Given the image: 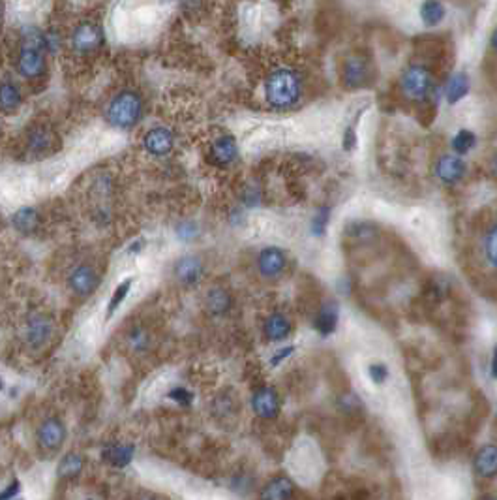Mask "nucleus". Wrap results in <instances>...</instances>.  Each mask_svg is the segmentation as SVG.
<instances>
[{"label":"nucleus","mask_w":497,"mask_h":500,"mask_svg":"<svg viewBox=\"0 0 497 500\" xmlns=\"http://www.w3.org/2000/svg\"><path fill=\"white\" fill-rule=\"evenodd\" d=\"M484 256H486L488 264L497 270V222L486 233V239H484Z\"/></svg>","instance_id":"obj_28"},{"label":"nucleus","mask_w":497,"mask_h":500,"mask_svg":"<svg viewBox=\"0 0 497 500\" xmlns=\"http://www.w3.org/2000/svg\"><path fill=\"white\" fill-rule=\"evenodd\" d=\"M368 377L374 384H385L389 378V369L385 363H372L368 367Z\"/></svg>","instance_id":"obj_33"},{"label":"nucleus","mask_w":497,"mask_h":500,"mask_svg":"<svg viewBox=\"0 0 497 500\" xmlns=\"http://www.w3.org/2000/svg\"><path fill=\"white\" fill-rule=\"evenodd\" d=\"M329 221H331V209L329 207H319V211L314 216V221H312V233L316 237L325 235Z\"/></svg>","instance_id":"obj_32"},{"label":"nucleus","mask_w":497,"mask_h":500,"mask_svg":"<svg viewBox=\"0 0 497 500\" xmlns=\"http://www.w3.org/2000/svg\"><path fill=\"white\" fill-rule=\"evenodd\" d=\"M473 468H475L476 476H481V478H493V476H497V446H493V444L482 446L475 453Z\"/></svg>","instance_id":"obj_17"},{"label":"nucleus","mask_w":497,"mask_h":500,"mask_svg":"<svg viewBox=\"0 0 497 500\" xmlns=\"http://www.w3.org/2000/svg\"><path fill=\"white\" fill-rule=\"evenodd\" d=\"M280 409H282V401L274 387H259L251 395V410L263 420H274L280 414Z\"/></svg>","instance_id":"obj_8"},{"label":"nucleus","mask_w":497,"mask_h":500,"mask_svg":"<svg viewBox=\"0 0 497 500\" xmlns=\"http://www.w3.org/2000/svg\"><path fill=\"white\" fill-rule=\"evenodd\" d=\"M177 235L181 237V239L190 241V239H193V237L198 235V226H195L193 222H182L181 226L177 228Z\"/></svg>","instance_id":"obj_35"},{"label":"nucleus","mask_w":497,"mask_h":500,"mask_svg":"<svg viewBox=\"0 0 497 500\" xmlns=\"http://www.w3.org/2000/svg\"><path fill=\"white\" fill-rule=\"evenodd\" d=\"M265 98L274 109H289L302 98V77L297 70L282 66L270 72L265 81Z\"/></svg>","instance_id":"obj_1"},{"label":"nucleus","mask_w":497,"mask_h":500,"mask_svg":"<svg viewBox=\"0 0 497 500\" xmlns=\"http://www.w3.org/2000/svg\"><path fill=\"white\" fill-rule=\"evenodd\" d=\"M203 260L199 258V256H193V254H188V256L178 258L175 267H173V277H175L182 286L198 284L199 280L203 279Z\"/></svg>","instance_id":"obj_11"},{"label":"nucleus","mask_w":497,"mask_h":500,"mask_svg":"<svg viewBox=\"0 0 497 500\" xmlns=\"http://www.w3.org/2000/svg\"><path fill=\"white\" fill-rule=\"evenodd\" d=\"M2 387H4V384H2V378H0V391H2Z\"/></svg>","instance_id":"obj_42"},{"label":"nucleus","mask_w":497,"mask_h":500,"mask_svg":"<svg viewBox=\"0 0 497 500\" xmlns=\"http://www.w3.org/2000/svg\"><path fill=\"white\" fill-rule=\"evenodd\" d=\"M291 496H293V484L287 478H282V476L270 479L261 491V499L268 500H284L291 499Z\"/></svg>","instance_id":"obj_24"},{"label":"nucleus","mask_w":497,"mask_h":500,"mask_svg":"<svg viewBox=\"0 0 497 500\" xmlns=\"http://www.w3.org/2000/svg\"><path fill=\"white\" fill-rule=\"evenodd\" d=\"M51 143H53V138H51V134L45 128L34 130L33 134H30V141H28L30 149L36 152H45L51 147Z\"/></svg>","instance_id":"obj_29"},{"label":"nucleus","mask_w":497,"mask_h":500,"mask_svg":"<svg viewBox=\"0 0 497 500\" xmlns=\"http://www.w3.org/2000/svg\"><path fill=\"white\" fill-rule=\"evenodd\" d=\"M355 145H357V134H355V128H348L345 134H343V151H353Z\"/></svg>","instance_id":"obj_36"},{"label":"nucleus","mask_w":497,"mask_h":500,"mask_svg":"<svg viewBox=\"0 0 497 500\" xmlns=\"http://www.w3.org/2000/svg\"><path fill=\"white\" fill-rule=\"evenodd\" d=\"M433 89V76L424 65H409L400 76L401 94L413 102H424Z\"/></svg>","instance_id":"obj_4"},{"label":"nucleus","mask_w":497,"mask_h":500,"mask_svg":"<svg viewBox=\"0 0 497 500\" xmlns=\"http://www.w3.org/2000/svg\"><path fill=\"white\" fill-rule=\"evenodd\" d=\"M23 94L13 81H0V111L2 113H16L21 108Z\"/></svg>","instance_id":"obj_20"},{"label":"nucleus","mask_w":497,"mask_h":500,"mask_svg":"<svg viewBox=\"0 0 497 500\" xmlns=\"http://www.w3.org/2000/svg\"><path fill=\"white\" fill-rule=\"evenodd\" d=\"M38 446L45 452H57L66 440V425L59 418H47L36 430Z\"/></svg>","instance_id":"obj_7"},{"label":"nucleus","mask_w":497,"mask_h":500,"mask_svg":"<svg viewBox=\"0 0 497 500\" xmlns=\"http://www.w3.org/2000/svg\"><path fill=\"white\" fill-rule=\"evenodd\" d=\"M338 320H340V309L334 301H325L319 307L316 314V331L321 335V337H329L336 331L338 328Z\"/></svg>","instance_id":"obj_16"},{"label":"nucleus","mask_w":497,"mask_h":500,"mask_svg":"<svg viewBox=\"0 0 497 500\" xmlns=\"http://www.w3.org/2000/svg\"><path fill=\"white\" fill-rule=\"evenodd\" d=\"M83 467H85V459L81 457L79 453H66L64 457L60 459L59 467H57V474L62 479H72L75 476H79Z\"/></svg>","instance_id":"obj_26"},{"label":"nucleus","mask_w":497,"mask_h":500,"mask_svg":"<svg viewBox=\"0 0 497 500\" xmlns=\"http://www.w3.org/2000/svg\"><path fill=\"white\" fill-rule=\"evenodd\" d=\"M11 224H13V228L19 233L28 235V233H34L40 228V215L33 207H23V209H19L16 215L11 216Z\"/></svg>","instance_id":"obj_23"},{"label":"nucleus","mask_w":497,"mask_h":500,"mask_svg":"<svg viewBox=\"0 0 497 500\" xmlns=\"http://www.w3.org/2000/svg\"><path fill=\"white\" fill-rule=\"evenodd\" d=\"M435 177L445 184H456L464 179L467 166L462 160L460 155H443L433 166Z\"/></svg>","instance_id":"obj_12"},{"label":"nucleus","mask_w":497,"mask_h":500,"mask_svg":"<svg viewBox=\"0 0 497 500\" xmlns=\"http://www.w3.org/2000/svg\"><path fill=\"white\" fill-rule=\"evenodd\" d=\"M476 145V135L471 130H460L458 134L452 138V151L456 155H467V152Z\"/></svg>","instance_id":"obj_27"},{"label":"nucleus","mask_w":497,"mask_h":500,"mask_svg":"<svg viewBox=\"0 0 497 500\" xmlns=\"http://www.w3.org/2000/svg\"><path fill=\"white\" fill-rule=\"evenodd\" d=\"M293 352H295V346H285V348L278 350V354L273 355V360H270V365H273V367L280 365V363H282V361H284L285 357H289V355L293 354Z\"/></svg>","instance_id":"obj_37"},{"label":"nucleus","mask_w":497,"mask_h":500,"mask_svg":"<svg viewBox=\"0 0 497 500\" xmlns=\"http://www.w3.org/2000/svg\"><path fill=\"white\" fill-rule=\"evenodd\" d=\"M490 49H492L493 53L497 55V28H496V30H493L492 38H490Z\"/></svg>","instance_id":"obj_40"},{"label":"nucleus","mask_w":497,"mask_h":500,"mask_svg":"<svg viewBox=\"0 0 497 500\" xmlns=\"http://www.w3.org/2000/svg\"><path fill=\"white\" fill-rule=\"evenodd\" d=\"M128 345L130 348L135 350V352H144L150 345L149 333H147L143 328L132 329V331L128 333Z\"/></svg>","instance_id":"obj_30"},{"label":"nucleus","mask_w":497,"mask_h":500,"mask_svg":"<svg viewBox=\"0 0 497 500\" xmlns=\"http://www.w3.org/2000/svg\"><path fill=\"white\" fill-rule=\"evenodd\" d=\"M469 92V77L465 76L464 72H456L449 79L447 87H445V96L450 106H455L460 100H464Z\"/></svg>","instance_id":"obj_22"},{"label":"nucleus","mask_w":497,"mask_h":500,"mask_svg":"<svg viewBox=\"0 0 497 500\" xmlns=\"http://www.w3.org/2000/svg\"><path fill=\"white\" fill-rule=\"evenodd\" d=\"M205 305H207V311L214 316H224L227 312L231 311V305H233V297L227 290L224 288H212V290L207 294L205 297Z\"/></svg>","instance_id":"obj_21"},{"label":"nucleus","mask_w":497,"mask_h":500,"mask_svg":"<svg viewBox=\"0 0 497 500\" xmlns=\"http://www.w3.org/2000/svg\"><path fill=\"white\" fill-rule=\"evenodd\" d=\"M68 284L75 296L86 297L92 296L100 286V277L91 265H77L68 277Z\"/></svg>","instance_id":"obj_9"},{"label":"nucleus","mask_w":497,"mask_h":500,"mask_svg":"<svg viewBox=\"0 0 497 500\" xmlns=\"http://www.w3.org/2000/svg\"><path fill=\"white\" fill-rule=\"evenodd\" d=\"M103 45V30L96 23H83L72 34V48L81 55L94 53Z\"/></svg>","instance_id":"obj_6"},{"label":"nucleus","mask_w":497,"mask_h":500,"mask_svg":"<svg viewBox=\"0 0 497 500\" xmlns=\"http://www.w3.org/2000/svg\"><path fill=\"white\" fill-rule=\"evenodd\" d=\"M289 333H291V322L282 312H274L263 323V335L270 343H280V340L287 339Z\"/></svg>","instance_id":"obj_18"},{"label":"nucleus","mask_w":497,"mask_h":500,"mask_svg":"<svg viewBox=\"0 0 497 500\" xmlns=\"http://www.w3.org/2000/svg\"><path fill=\"white\" fill-rule=\"evenodd\" d=\"M2 19H4V6L0 2V27H2Z\"/></svg>","instance_id":"obj_41"},{"label":"nucleus","mask_w":497,"mask_h":500,"mask_svg":"<svg viewBox=\"0 0 497 500\" xmlns=\"http://www.w3.org/2000/svg\"><path fill=\"white\" fill-rule=\"evenodd\" d=\"M173 145H175V135L169 128L164 126H156V128L149 130L143 138L144 151L150 152L152 156H166L171 152Z\"/></svg>","instance_id":"obj_13"},{"label":"nucleus","mask_w":497,"mask_h":500,"mask_svg":"<svg viewBox=\"0 0 497 500\" xmlns=\"http://www.w3.org/2000/svg\"><path fill=\"white\" fill-rule=\"evenodd\" d=\"M370 79H372V68L362 55H349L343 60L342 81L348 89H362L364 85H368Z\"/></svg>","instance_id":"obj_5"},{"label":"nucleus","mask_w":497,"mask_h":500,"mask_svg":"<svg viewBox=\"0 0 497 500\" xmlns=\"http://www.w3.org/2000/svg\"><path fill=\"white\" fill-rule=\"evenodd\" d=\"M107 121L111 126L128 130L139 123L143 117V98L135 91H122L107 106Z\"/></svg>","instance_id":"obj_3"},{"label":"nucleus","mask_w":497,"mask_h":500,"mask_svg":"<svg viewBox=\"0 0 497 500\" xmlns=\"http://www.w3.org/2000/svg\"><path fill=\"white\" fill-rule=\"evenodd\" d=\"M492 377L497 380V345L493 346V355H492Z\"/></svg>","instance_id":"obj_39"},{"label":"nucleus","mask_w":497,"mask_h":500,"mask_svg":"<svg viewBox=\"0 0 497 500\" xmlns=\"http://www.w3.org/2000/svg\"><path fill=\"white\" fill-rule=\"evenodd\" d=\"M45 51L47 42L45 36L38 30L25 33V38L17 55V72L27 79H38L45 72Z\"/></svg>","instance_id":"obj_2"},{"label":"nucleus","mask_w":497,"mask_h":500,"mask_svg":"<svg viewBox=\"0 0 497 500\" xmlns=\"http://www.w3.org/2000/svg\"><path fill=\"white\" fill-rule=\"evenodd\" d=\"M132 284H134V279H126L124 282H120V284L117 286V290H115V294H113L111 301H109V309H107V312H109V316H111L113 312L117 311L118 305L126 299V296H128L130 288H132Z\"/></svg>","instance_id":"obj_31"},{"label":"nucleus","mask_w":497,"mask_h":500,"mask_svg":"<svg viewBox=\"0 0 497 500\" xmlns=\"http://www.w3.org/2000/svg\"><path fill=\"white\" fill-rule=\"evenodd\" d=\"M239 156V147L233 135H219L210 145V160L216 166H229Z\"/></svg>","instance_id":"obj_15"},{"label":"nucleus","mask_w":497,"mask_h":500,"mask_svg":"<svg viewBox=\"0 0 497 500\" xmlns=\"http://www.w3.org/2000/svg\"><path fill=\"white\" fill-rule=\"evenodd\" d=\"M169 399L177 401L178 404H184V406H188V404H192L193 395L188 391L186 387H175L173 391H169Z\"/></svg>","instance_id":"obj_34"},{"label":"nucleus","mask_w":497,"mask_h":500,"mask_svg":"<svg viewBox=\"0 0 497 500\" xmlns=\"http://www.w3.org/2000/svg\"><path fill=\"white\" fill-rule=\"evenodd\" d=\"M285 265H287L285 252L278 247L263 248L257 256V270L265 279H278L284 273Z\"/></svg>","instance_id":"obj_10"},{"label":"nucleus","mask_w":497,"mask_h":500,"mask_svg":"<svg viewBox=\"0 0 497 500\" xmlns=\"http://www.w3.org/2000/svg\"><path fill=\"white\" fill-rule=\"evenodd\" d=\"M17 493H19V482L16 479L13 484L8 485V489L0 493V499H11V496H16Z\"/></svg>","instance_id":"obj_38"},{"label":"nucleus","mask_w":497,"mask_h":500,"mask_svg":"<svg viewBox=\"0 0 497 500\" xmlns=\"http://www.w3.org/2000/svg\"><path fill=\"white\" fill-rule=\"evenodd\" d=\"M447 16V10L441 0H424L421 6V19L426 27H438Z\"/></svg>","instance_id":"obj_25"},{"label":"nucleus","mask_w":497,"mask_h":500,"mask_svg":"<svg viewBox=\"0 0 497 500\" xmlns=\"http://www.w3.org/2000/svg\"><path fill=\"white\" fill-rule=\"evenodd\" d=\"M135 453L134 444H118V442H111L102 450V459L107 461L111 467L122 468L132 462Z\"/></svg>","instance_id":"obj_19"},{"label":"nucleus","mask_w":497,"mask_h":500,"mask_svg":"<svg viewBox=\"0 0 497 500\" xmlns=\"http://www.w3.org/2000/svg\"><path fill=\"white\" fill-rule=\"evenodd\" d=\"M493 166H496V172H497V158H496V164H493Z\"/></svg>","instance_id":"obj_43"},{"label":"nucleus","mask_w":497,"mask_h":500,"mask_svg":"<svg viewBox=\"0 0 497 500\" xmlns=\"http://www.w3.org/2000/svg\"><path fill=\"white\" fill-rule=\"evenodd\" d=\"M53 333V323L43 314H33L27 322V340L33 348H42L49 343Z\"/></svg>","instance_id":"obj_14"}]
</instances>
